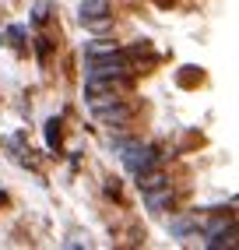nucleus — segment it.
I'll return each mask as SVG.
<instances>
[{"label": "nucleus", "mask_w": 239, "mask_h": 250, "mask_svg": "<svg viewBox=\"0 0 239 250\" xmlns=\"http://www.w3.org/2000/svg\"><path fill=\"white\" fill-rule=\"evenodd\" d=\"M92 113L99 116L106 127H116V130H127L134 124V103H127V99H113V103H95Z\"/></svg>", "instance_id": "obj_1"}, {"label": "nucleus", "mask_w": 239, "mask_h": 250, "mask_svg": "<svg viewBox=\"0 0 239 250\" xmlns=\"http://www.w3.org/2000/svg\"><path fill=\"white\" fill-rule=\"evenodd\" d=\"M123 162L130 166V173L138 176V173L151 169V166H159V162H162V155L155 152V148H130V152L123 155Z\"/></svg>", "instance_id": "obj_2"}, {"label": "nucleus", "mask_w": 239, "mask_h": 250, "mask_svg": "<svg viewBox=\"0 0 239 250\" xmlns=\"http://www.w3.org/2000/svg\"><path fill=\"white\" fill-rule=\"evenodd\" d=\"M78 14H81V21H92V18H102V14H113V11H109V0H81Z\"/></svg>", "instance_id": "obj_3"}, {"label": "nucleus", "mask_w": 239, "mask_h": 250, "mask_svg": "<svg viewBox=\"0 0 239 250\" xmlns=\"http://www.w3.org/2000/svg\"><path fill=\"white\" fill-rule=\"evenodd\" d=\"M60 138H63V130H60V120L53 116V120L46 124V145L49 148H60Z\"/></svg>", "instance_id": "obj_4"}, {"label": "nucleus", "mask_w": 239, "mask_h": 250, "mask_svg": "<svg viewBox=\"0 0 239 250\" xmlns=\"http://www.w3.org/2000/svg\"><path fill=\"white\" fill-rule=\"evenodd\" d=\"M197 81H200V71L197 67H183V74H179V85L183 88H194Z\"/></svg>", "instance_id": "obj_5"}, {"label": "nucleus", "mask_w": 239, "mask_h": 250, "mask_svg": "<svg viewBox=\"0 0 239 250\" xmlns=\"http://www.w3.org/2000/svg\"><path fill=\"white\" fill-rule=\"evenodd\" d=\"M32 21H36V25H46V21H49V4H46V0H39V4H36V11H32Z\"/></svg>", "instance_id": "obj_6"}, {"label": "nucleus", "mask_w": 239, "mask_h": 250, "mask_svg": "<svg viewBox=\"0 0 239 250\" xmlns=\"http://www.w3.org/2000/svg\"><path fill=\"white\" fill-rule=\"evenodd\" d=\"M49 53H53V39L42 36V39H39V60H42V63H49Z\"/></svg>", "instance_id": "obj_7"}, {"label": "nucleus", "mask_w": 239, "mask_h": 250, "mask_svg": "<svg viewBox=\"0 0 239 250\" xmlns=\"http://www.w3.org/2000/svg\"><path fill=\"white\" fill-rule=\"evenodd\" d=\"M7 36H11V42H14V46H25V28H21V25H14Z\"/></svg>", "instance_id": "obj_8"}, {"label": "nucleus", "mask_w": 239, "mask_h": 250, "mask_svg": "<svg viewBox=\"0 0 239 250\" xmlns=\"http://www.w3.org/2000/svg\"><path fill=\"white\" fill-rule=\"evenodd\" d=\"M4 205H7V194H4V190H0V208H4Z\"/></svg>", "instance_id": "obj_9"}]
</instances>
